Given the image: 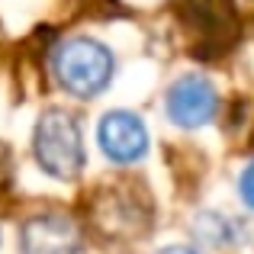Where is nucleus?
I'll list each match as a JSON object with an SVG mask.
<instances>
[{"instance_id":"4","label":"nucleus","mask_w":254,"mask_h":254,"mask_svg":"<svg viewBox=\"0 0 254 254\" xmlns=\"http://www.w3.org/2000/svg\"><path fill=\"white\" fill-rule=\"evenodd\" d=\"M19 248L23 254H87L77 225L58 212L29 219L19 235Z\"/></svg>"},{"instance_id":"5","label":"nucleus","mask_w":254,"mask_h":254,"mask_svg":"<svg viewBox=\"0 0 254 254\" xmlns=\"http://www.w3.org/2000/svg\"><path fill=\"white\" fill-rule=\"evenodd\" d=\"M100 148L116 164H132L148 151L145 123L129 110H113L100 119Z\"/></svg>"},{"instance_id":"7","label":"nucleus","mask_w":254,"mask_h":254,"mask_svg":"<svg viewBox=\"0 0 254 254\" xmlns=\"http://www.w3.org/2000/svg\"><path fill=\"white\" fill-rule=\"evenodd\" d=\"M238 193H242L245 206H251V209H254V161L242 171V180H238Z\"/></svg>"},{"instance_id":"1","label":"nucleus","mask_w":254,"mask_h":254,"mask_svg":"<svg viewBox=\"0 0 254 254\" xmlns=\"http://www.w3.org/2000/svg\"><path fill=\"white\" fill-rule=\"evenodd\" d=\"M52 68H55V77L71 97L90 100L97 93L106 90L113 77V55L106 45H100L97 39H68L55 49L52 55Z\"/></svg>"},{"instance_id":"3","label":"nucleus","mask_w":254,"mask_h":254,"mask_svg":"<svg viewBox=\"0 0 254 254\" xmlns=\"http://www.w3.org/2000/svg\"><path fill=\"white\" fill-rule=\"evenodd\" d=\"M219 110L216 87L199 74H187L168 90V116L180 129H199V126L212 123Z\"/></svg>"},{"instance_id":"6","label":"nucleus","mask_w":254,"mask_h":254,"mask_svg":"<svg viewBox=\"0 0 254 254\" xmlns=\"http://www.w3.org/2000/svg\"><path fill=\"white\" fill-rule=\"evenodd\" d=\"M93 222L110 238H135L151 222V209L129 190H106L93 206Z\"/></svg>"},{"instance_id":"9","label":"nucleus","mask_w":254,"mask_h":254,"mask_svg":"<svg viewBox=\"0 0 254 254\" xmlns=\"http://www.w3.org/2000/svg\"><path fill=\"white\" fill-rule=\"evenodd\" d=\"M161 254H199V251H193V248H184V245H177V248H164Z\"/></svg>"},{"instance_id":"2","label":"nucleus","mask_w":254,"mask_h":254,"mask_svg":"<svg viewBox=\"0 0 254 254\" xmlns=\"http://www.w3.org/2000/svg\"><path fill=\"white\" fill-rule=\"evenodd\" d=\"M36 158L45 174L58 180L77 177L84 168L81 126L68 110H45L36 123Z\"/></svg>"},{"instance_id":"8","label":"nucleus","mask_w":254,"mask_h":254,"mask_svg":"<svg viewBox=\"0 0 254 254\" xmlns=\"http://www.w3.org/2000/svg\"><path fill=\"white\" fill-rule=\"evenodd\" d=\"M10 180V158H6V148L0 145V187Z\"/></svg>"}]
</instances>
